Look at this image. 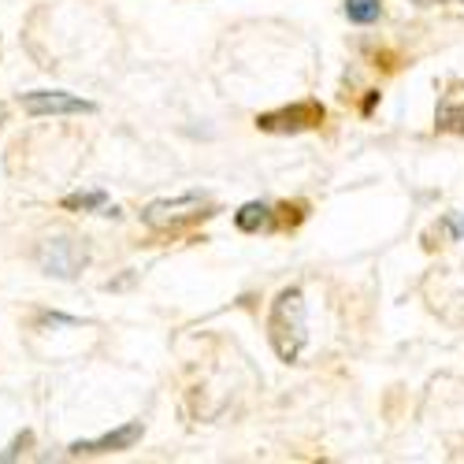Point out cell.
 Masks as SVG:
<instances>
[{
  "instance_id": "1",
  "label": "cell",
  "mask_w": 464,
  "mask_h": 464,
  "mask_svg": "<svg viewBox=\"0 0 464 464\" xmlns=\"http://www.w3.org/2000/svg\"><path fill=\"white\" fill-rule=\"evenodd\" d=\"M267 338H272V350L279 353V361H286V364H294L304 353V345H308V324H304V294H301V286H286L272 301V316H267Z\"/></svg>"
},
{
  "instance_id": "2",
  "label": "cell",
  "mask_w": 464,
  "mask_h": 464,
  "mask_svg": "<svg viewBox=\"0 0 464 464\" xmlns=\"http://www.w3.org/2000/svg\"><path fill=\"white\" fill-rule=\"evenodd\" d=\"M212 201L208 193H182V198H164L141 208V223L152 230H179L186 223H198L205 216H212Z\"/></svg>"
},
{
  "instance_id": "3",
  "label": "cell",
  "mask_w": 464,
  "mask_h": 464,
  "mask_svg": "<svg viewBox=\"0 0 464 464\" xmlns=\"http://www.w3.org/2000/svg\"><path fill=\"white\" fill-rule=\"evenodd\" d=\"M37 264H42L45 276L79 279L82 267L90 264V249L79 238H49V242L37 246Z\"/></svg>"
},
{
  "instance_id": "4",
  "label": "cell",
  "mask_w": 464,
  "mask_h": 464,
  "mask_svg": "<svg viewBox=\"0 0 464 464\" xmlns=\"http://www.w3.org/2000/svg\"><path fill=\"white\" fill-rule=\"evenodd\" d=\"M320 123H324V104H316V101H301V104H290L279 111L256 115V127L267 134H301V130H313Z\"/></svg>"
},
{
  "instance_id": "5",
  "label": "cell",
  "mask_w": 464,
  "mask_h": 464,
  "mask_svg": "<svg viewBox=\"0 0 464 464\" xmlns=\"http://www.w3.org/2000/svg\"><path fill=\"white\" fill-rule=\"evenodd\" d=\"M23 108L30 115H93L97 111L93 101L71 97L63 90H34V93H23Z\"/></svg>"
},
{
  "instance_id": "6",
  "label": "cell",
  "mask_w": 464,
  "mask_h": 464,
  "mask_svg": "<svg viewBox=\"0 0 464 464\" xmlns=\"http://www.w3.org/2000/svg\"><path fill=\"white\" fill-rule=\"evenodd\" d=\"M141 420H130V423H123L120 431H108V435H101V439H86V442H74L67 453L71 457H93V453H120V450H130L138 439H141Z\"/></svg>"
},
{
  "instance_id": "7",
  "label": "cell",
  "mask_w": 464,
  "mask_h": 464,
  "mask_svg": "<svg viewBox=\"0 0 464 464\" xmlns=\"http://www.w3.org/2000/svg\"><path fill=\"white\" fill-rule=\"evenodd\" d=\"M435 127L446 134H464V82H453L435 108Z\"/></svg>"
},
{
  "instance_id": "8",
  "label": "cell",
  "mask_w": 464,
  "mask_h": 464,
  "mask_svg": "<svg viewBox=\"0 0 464 464\" xmlns=\"http://www.w3.org/2000/svg\"><path fill=\"white\" fill-rule=\"evenodd\" d=\"M235 223H238V230H246V235H256V230H267L276 223V212H272V205H264V201H249V205H242L235 212Z\"/></svg>"
},
{
  "instance_id": "9",
  "label": "cell",
  "mask_w": 464,
  "mask_h": 464,
  "mask_svg": "<svg viewBox=\"0 0 464 464\" xmlns=\"http://www.w3.org/2000/svg\"><path fill=\"white\" fill-rule=\"evenodd\" d=\"M63 208H71V212H101V216H120L111 208V201H108V193L104 189H82V193H71V198H63Z\"/></svg>"
},
{
  "instance_id": "10",
  "label": "cell",
  "mask_w": 464,
  "mask_h": 464,
  "mask_svg": "<svg viewBox=\"0 0 464 464\" xmlns=\"http://www.w3.org/2000/svg\"><path fill=\"white\" fill-rule=\"evenodd\" d=\"M345 19L357 23V26H368V23H379L382 19V5L379 0H345Z\"/></svg>"
},
{
  "instance_id": "11",
  "label": "cell",
  "mask_w": 464,
  "mask_h": 464,
  "mask_svg": "<svg viewBox=\"0 0 464 464\" xmlns=\"http://www.w3.org/2000/svg\"><path fill=\"white\" fill-rule=\"evenodd\" d=\"M30 442H34V435H30V431H23V435L12 442V450H5V453H0V460H15V457H19V453H23Z\"/></svg>"
},
{
  "instance_id": "12",
  "label": "cell",
  "mask_w": 464,
  "mask_h": 464,
  "mask_svg": "<svg viewBox=\"0 0 464 464\" xmlns=\"http://www.w3.org/2000/svg\"><path fill=\"white\" fill-rule=\"evenodd\" d=\"M442 227L450 230V238H453V242H457V238H464V212H460V216H450Z\"/></svg>"
},
{
  "instance_id": "13",
  "label": "cell",
  "mask_w": 464,
  "mask_h": 464,
  "mask_svg": "<svg viewBox=\"0 0 464 464\" xmlns=\"http://www.w3.org/2000/svg\"><path fill=\"white\" fill-rule=\"evenodd\" d=\"M5 123H8V108L0 104V130H5Z\"/></svg>"
},
{
  "instance_id": "14",
  "label": "cell",
  "mask_w": 464,
  "mask_h": 464,
  "mask_svg": "<svg viewBox=\"0 0 464 464\" xmlns=\"http://www.w3.org/2000/svg\"><path fill=\"white\" fill-rule=\"evenodd\" d=\"M412 5H446V0H412Z\"/></svg>"
}]
</instances>
